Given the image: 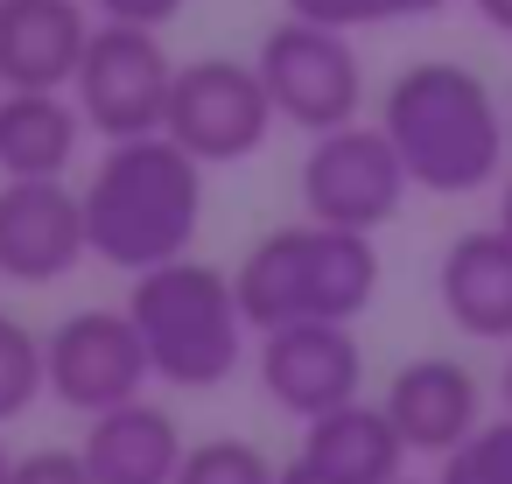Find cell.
<instances>
[{"label": "cell", "mask_w": 512, "mask_h": 484, "mask_svg": "<svg viewBox=\"0 0 512 484\" xmlns=\"http://www.w3.org/2000/svg\"><path fill=\"white\" fill-rule=\"evenodd\" d=\"M260 386L295 421H316L330 407L365 400V351L351 323H281L260 330Z\"/></svg>", "instance_id": "obj_11"}, {"label": "cell", "mask_w": 512, "mask_h": 484, "mask_svg": "<svg viewBox=\"0 0 512 484\" xmlns=\"http://www.w3.org/2000/svg\"><path fill=\"white\" fill-rule=\"evenodd\" d=\"M78 449H85V463H92L99 484H176V470L190 456L176 414L155 407V400H127V407L92 414V428H85Z\"/></svg>", "instance_id": "obj_15"}, {"label": "cell", "mask_w": 512, "mask_h": 484, "mask_svg": "<svg viewBox=\"0 0 512 484\" xmlns=\"http://www.w3.org/2000/svg\"><path fill=\"white\" fill-rule=\"evenodd\" d=\"M92 253L85 225V190L64 176H8L0 183V274L8 281H64Z\"/></svg>", "instance_id": "obj_10"}, {"label": "cell", "mask_w": 512, "mask_h": 484, "mask_svg": "<svg viewBox=\"0 0 512 484\" xmlns=\"http://www.w3.org/2000/svg\"><path fill=\"white\" fill-rule=\"evenodd\" d=\"M239 302L253 330H281V323H351L365 316L372 288H379V246L372 232H344V225H281L267 232L239 267Z\"/></svg>", "instance_id": "obj_3"}, {"label": "cell", "mask_w": 512, "mask_h": 484, "mask_svg": "<svg viewBox=\"0 0 512 484\" xmlns=\"http://www.w3.org/2000/svg\"><path fill=\"white\" fill-rule=\"evenodd\" d=\"M442 484H512V414H498L470 442H456L442 456Z\"/></svg>", "instance_id": "obj_20"}, {"label": "cell", "mask_w": 512, "mask_h": 484, "mask_svg": "<svg viewBox=\"0 0 512 484\" xmlns=\"http://www.w3.org/2000/svg\"><path fill=\"white\" fill-rule=\"evenodd\" d=\"M498 225L512 232V176H505V197H498Z\"/></svg>", "instance_id": "obj_27"}, {"label": "cell", "mask_w": 512, "mask_h": 484, "mask_svg": "<svg viewBox=\"0 0 512 484\" xmlns=\"http://www.w3.org/2000/svg\"><path fill=\"white\" fill-rule=\"evenodd\" d=\"M169 92H176V57L162 50V29H141V22H99L92 29V50L71 78V99L85 106V120L106 141L162 134Z\"/></svg>", "instance_id": "obj_8"}, {"label": "cell", "mask_w": 512, "mask_h": 484, "mask_svg": "<svg viewBox=\"0 0 512 484\" xmlns=\"http://www.w3.org/2000/svg\"><path fill=\"white\" fill-rule=\"evenodd\" d=\"M379 127L393 134L414 190L470 197L505 169L512 106H498V92L470 64H407L386 85Z\"/></svg>", "instance_id": "obj_2"}, {"label": "cell", "mask_w": 512, "mask_h": 484, "mask_svg": "<svg viewBox=\"0 0 512 484\" xmlns=\"http://www.w3.org/2000/svg\"><path fill=\"white\" fill-rule=\"evenodd\" d=\"M85 127V106L64 92H0V176H64Z\"/></svg>", "instance_id": "obj_17"}, {"label": "cell", "mask_w": 512, "mask_h": 484, "mask_svg": "<svg viewBox=\"0 0 512 484\" xmlns=\"http://www.w3.org/2000/svg\"><path fill=\"white\" fill-rule=\"evenodd\" d=\"M386 414L407 435L414 456H449L456 442H470L484 428V386L463 358H407L386 379Z\"/></svg>", "instance_id": "obj_13"}, {"label": "cell", "mask_w": 512, "mask_h": 484, "mask_svg": "<svg viewBox=\"0 0 512 484\" xmlns=\"http://www.w3.org/2000/svg\"><path fill=\"white\" fill-rule=\"evenodd\" d=\"M414 176L393 148L386 127H330V134H309V155H302V211L316 225H344V232H379L386 218H400Z\"/></svg>", "instance_id": "obj_7"}, {"label": "cell", "mask_w": 512, "mask_h": 484, "mask_svg": "<svg viewBox=\"0 0 512 484\" xmlns=\"http://www.w3.org/2000/svg\"><path fill=\"white\" fill-rule=\"evenodd\" d=\"M85 225L92 253L120 274L183 260L204 225V162L169 134L113 141L106 162L85 176Z\"/></svg>", "instance_id": "obj_1"}, {"label": "cell", "mask_w": 512, "mask_h": 484, "mask_svg": "<svg viewBox=\"0 0 512 484\" xmlns=\"http://www.w3.org/2000/svg\"><path fill=\"white\" fill-rule=\"evenodd\" d=\"M260 78L274 92V113L302 134H330V127H351L358 106H365V64L351 50V29H330V22H309V15H288L260 36Z\"/></svg>", "instance_id": "obj_5"}, {"label": "cell", "mask_w": 512, "mask_h": 484, "mask_svg": "<svg viewBox=\"0 0 512 484\" xmlns=\"http://www.w3.org/2000/svg\"><path fill=\"white\" fill-rule=\"evenodd\" d=\"M127 316L141 323L155 379L183 386V393H204V386L232 379L239 358H246V330H253L246 302H239V281L204 267V260H190V253L134 274Z\"/></svg>", "instance_id": "obj_4"}, {"label": "cell", "mask_w": 512, "mask_h": 484, "mask_svg": "<svg viewBox=\"0 0 512 484\" xmlns=\"http://www.w3.org/2000/svg\"><path fill=\"white\" fill-rule=\"evenodd\" d=\"M99 22H141V29H169L190 0H85Z\"/></svg>", "instance_id": "obj_23"}, {"label": "cell", "mask_w": 512, "mask_h": 484, "mask_svg": "<svg viewBox=\"0 0 512 484\" xmlns=\"http://www.w3.org/2000/svg\"><path fill=\"white\" fill-rule=\"evenodd\" d=\"M43 344H50V400H64L78 414L127 407L155 379V358L127 309H71Z\"/></svg>", "instance_id": "obj_9"}, {"label": "cell", "mask_w": 512, "mask_h": 484, "mask_svg": "<svg viewBox=\"0 0 512 484\" xmlns=\"http://www.w3.org/2000/svg\"><path fill=\"white\" fill-rule=\"evenodd\" d=\"M92 50L85 0H0V92H64Z\"/></svg>", "instance_id": "obj_12"}, {"label": "cell", "mask_w": 512, "mask_h": 484, "mask_svg": "<svg viewBox=\"0 0 512 484\" xmlns=\"http://www.w3.org/2000/svg\"><path fill=\"white\" fill-rule=\"evenodd\" d=\"M435 295H442V316L463 337L512 344V232L505 225L463 232L435 267Z\"/></svg>", "instance_id": "obj_14"}, {"label": "cell", "mask_w": 512, "mask_h": 484, "mask_svg": "<svg viewBox=\"0 0 512 484\" xmlns=\"http://www.w3.org/2000/svg\"><path fill=\"white\" fill-rule=\"evenodd\" d=\"M274 484H344V477H330V470H323V463H309V456H288Z\"/></svg>", "instance_id": "obj_24"}, {"label": "cell", "mask_w": 512, "mask_h": 484, "mask_svg": "<svg viewBox=\"0 0 512 484\" xmlns=\"http://www.w3.org/2000/svg\"><path fill=\"white\" fill-rule=\"evenodd\" d=\"M470 8H477V15H484L498 36H512V0H470Z\"/></svg>", "instance_id": "obj_25"}, {"label": "cell", "mask_w": 512, "mask_h": 484, "mask_svg": "<svg viewBox=\"0 0 512 484\" xmlns=\"http://www.w3.org/2000/svg\"><path fill=\"white\" fill-rule=\"evenodd\" d=\"M498 400H505V414H512V358H505V372H498Z\"/></svg>", "instance_id": "obj_26"}, {"label": "cell", "mask_w": 512, "mask_h": 484, "mask_svg": "<svg viewBox=\"0 0 512 484\" xmlns=\"http://www.w3.org/2000/svg\"><path fill=\"white\" fill-rule=\"evenodd\" d=\"M449 0H288V15L330 22V29H386V22H421Z\"/></svg>", "instance_id": "obj_21"}, {"label": "cell", "mask_w": 512, "mask_h": 484, "mask_svg": "<svg viewBox=\"0 0 512 484\" xmlns=\"http://www.w3.org/2000/svg\"><path fill=\"white\" fill-rule=\"evenodd\" d=\"M302 456L323 463V470L344 477V484H393L414 449H407V435L393 428L386 400H351V407H330V414L302 421Z\"/></svg>", "instance_id": "obj_16"}, {"label": "cell", "mask_w": 512, "mask_h": 484, "mask_svg": "<svg viewBox=\"0 0 512 484\" xmlns=\"http://www.w3.org/2000/svg\"><path fill=\"white\" fill-rule=\"evenodd\" d=\"M8 484H99L85 449H36V456H15V477Z\"/></svg>", "instance_id": "obj_22"}, {"label": "cell", "mask_w": 512, "mask_h": 484, "mask_svg": "<svg viewBox=\"0 0 512 484\" xmlns=\"http://www.w3.org/2000/svg\"><path fill=\"white\" fill-rule=\"evenodd\" d=\"M43 393H50V344L22 316L0 309V421L29 414Z\"/></svg>", "instance_id": "obj_18"}, {"label": "cell", "mask_w": 512, "mask_h": 484, "mask_svg": "<svg viewBox=\"0 0 512 484\" xmlns=\"http://www.w3.org/2000/svg\"><path fill=\"white\" fill-rule=\"evenodd\" d=\"M393 484H414V477H393Z\"/></svg>", "instance_id": "obj_29"}, {"label": "cell", "mask_w": 512, "mask_h": 484, "mask_svg": "<svg viewBox=\"0 0 512 484\" xmlns=\"http://www.w3.org/2000/svg\"><path fill=\"white\" fill-rule=\"evenodd\" d=\"M274 92L260 78V64H239V57H197V64H176V92H169V120L162 134L183 141L204 169H225V162H246L267 148L274 134Z\"/></svg>", "instance_id": "obj_6"}, {"label": "cell", "mask_w": 512, "mask_h": 484, "mask_svg": "<svg viewBox=\"0 0 512 484\" xmlns=\"http://www.w3.org/2000/svg\"><path fill=\"white\" fill-rule=\"evenodd\" d=\"M8 477H15V456H8V449H0V484H8Z\"/></svg>", "instance_id": "obj_28"}, {"label": "cell", "mask_w": 512, "mask_h": 484, "mask_svg": "<svg viewBox=\"0 0 512 484\" xmlns=\"http://www.w3.org/2000/svg\"><path fill=\"white\" fill-rule=\"evenodd\" d=\"M281 470L246 442V435H211V442H190L176 484H274Z\"/></svg>", "instance_id": "obj_19"}]
</instances>
